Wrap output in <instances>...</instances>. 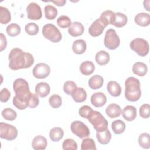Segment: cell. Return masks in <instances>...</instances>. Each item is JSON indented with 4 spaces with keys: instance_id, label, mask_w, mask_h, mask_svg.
<instances>
[{
    "instance_id": "1",
    "label": "cell",
    "mask_w": 150,
    "mask_h": 150,
    "mask_svg": "<svg viewBox=\"0 0 150 150\" xmlns=\"http://www.w3.org/2000/svg\"><path fill=\"white\" fill-rule=\"evenodd\" d=\"M13 90L15 93L12 100L13 105L19 110L26 109L32 94L28 81L22 78L16 79L13 84Z\"/></svg>"
},
{
    "instance_id": "2",
    "label": "cell",
    "mask_w": 150,
    "mask_h": 150,
    "mask_svg": "<svg viewBox=\"0 0 150 150\" xmlns=\"http://www.w3.org/2000/svg\"><path fill=\"white\" fill-rule=\"evenodd\" d=\"M9 60V67L13 70L30 67L34 63L33 56L19 48H13L11 50Z\"/></svg>"
},
{
    "instance_id": "3",
    "label": "cell",
    "mask_w": 150,
    "mask_h": 150,
    "mask_svg": "<svg viewBox=\"0 0 150 150\" xmlns=\"http://www.w3.org/2000/svg\"><path fill=\"white\" fill-rule=\"evenodd\" d=\"M141 96L140 82L134 77H129L125 81V97L129 101H138Z\"/></svg>"
},
{
    "instance_id": "4",
    "label": "cell",
    "mask_w": 150,
    "mask_h": 150,
    "mask_svg": "<svg viewBox=\"0 0 150 150\" xmlns=\"http://www.w3.org/2000/svg\"><path fill=\"white\" fill-rule=\"evenodd\" d=\"M98 132L107 129L108 121L98 111L93 110L87 118Z\"/></svg>"
},
{
    "instance_id": "5",
    "label": "cell",
    "mask_w": 150,
    "mask_h": 150,
    "mask_svg": "<svg viewBox=\"0 0 150 150\" xmlns=\"http://www.w3.org/2000/svg\"><path fill=\"white\" fill-rule=\"evenodd\" d=\"M42 34L43 36L53 43L59 42L62 38V33L59 29L51 23L46 24L42 28Z\"/></svg>"
},
{
    "instance_id": "6",
    "label": "cell",
    "mask_w": 150,
    "mask_h": 150,
    "mask_svg": "<svg viewBox=\"0 0 150 150\" xmlns=\"http://www.w3.org/2000/svg\"><path fill=\"white\" fill-rule=\"evenodd\" d=\"M129 46L139 56L144 57L149 53V44L144 39L138 38L133 39L130 42Z\"/></svg>"
},
{
    "instance_id": "7",
    "label": "cell",
    "mask_w": 150,
    "mask_h": 150,
    "mask_svg": "<svg viewBox=\"0 0 150 150\" xmlns=\"http://www.w3.org/2000/svg\"><path fill=\"white\" fill-rule=\"evenodd\" d=\"M104 44L105 47L110 50L116 49L120 44V39L116 32L113 29H108L105 34Z\"/></svg>"
},
{
    "instance_id": "8",
    "label": "cell",
    "mask_w": 150,
    "mask_h": 150,
    "mask_svg": "<svg viewBox=\"0 0 150 150\" xmlns=\"http://www.w3.org/2000/svg\"><path fill=\"white\" fill-rule=\"evenodd\" d=\"M18 133L15 127L7 123H0V137L1 138L8 141L14 140L17 137Z\"/></svg>"
},
{
    "instance_id": "9",
    "label": "cell",
    "mask_w": 150,
    "mask_h": 150,
    "mask_svg": "<svg viewBox=\"0 0 150 150\" xmlns=\"http://www.w3.org/2000/svg\"><path fill=\"white\" fill-rule=\"evenodd\" d=\"M71 132L81 139L87 138L90 135L88 127L81 121H74L70 125Z\"/></svg>"
},
{
    "instance_id": "10",
    "label": "cell",
    "mask_w": 150,
    "mask_h": 150,
    "mask_svg": "<svg viewBox=\"0 0 150 150\" xmlns=\"http://www.w3.org/2000/svg\"><path fill=\"white\" fill-rule=\"evenodd\" d=\"M50 73L49 66L44 63H40L34 67L32 70V74L35 77L38 79H45L47 77Z\"/></svg>"
},
{
    "instance_id": "11",
    "label": "cell",
    "mask_w": 150,
    "mask_h": 150,
    "mask_svg": "<svg viewBox=\"0 0 150 150\" xmlns=\"http://www.w3.org/2000/svg\"><path fill=\"white\" fill-rule=\"evenodd\" d=\"M27 17L31 20H39L42 17L40 6L36 2H30L26 7Z\"/></svg>"
},
{
    "instance_id": "12",
    "label": "cell",
    "mask_w": 150,
    "mask_h": 150,
    "mask_svg": "<svg viewBox=\"0 0 150 150\" xmlns=\"http://www.w3.org/2000/svg\"><path fill=\"white\" fill-rule=\"evenodd\" d=\"M107 25L103 22L100 18L94 21L88 29L89 34L93 37H97L102 34L104 28Z\"/></svg>"
},
{
    "instance_id": "13",
    "label": "cell",
    "mask_w": 150,
    "mask_h": 150,
    "mask_svg": "<svg viewBox=\"0 0 150 150\" xmlns=\"http://www.w3.org/2000/svg\"><path fill=\"white\" fill-rule=\"evenodd\" d=\"M91 103L96 107H101L107 102L106 96L101 92H97L92 94L90 98Z\"/></svg>"
},
{
    "instance_id": "14",
    "label": "cell",
    "mask_w": 150,
    "mask_h": 150,
    "mask_svg": "<svg viewBox=\"0 0 150 150\" xmlns=\"http://www.w3.org/2000/svg\"><path fill=\"white\" fill-rule=\"evenodd\" d=\"M84 31V26L79 22H74L68 28V32L73 37H77L83 35Z\"/></svg>"
},
{
    "instance_id": "15",
    "label": "cell",
    "mask_w": 150,
    "mask_h": 150,
    "mask_svg": "<svg viewBox=\"0 0 150 150\" xmlns=\"http://www.w3.org/2000/svg\"><path fill=\"white\" fill-rule=\"evenodd\" d=\"M47 145V139L42 135L36 136L32 141V147L35 150H44L46 149Z\"/></svg>"
},
{
    "instance_id": "16",
    "label": "cell",
    "mask_w": 150,
    "mask_h": 150,
    "mask_svg": "<svg viewBox=\"0 0 150 150\" xmlns=\"http://www.w3.org/2000/svg\"><path fill=\"white\" fill-rule=\"evenodd\" d=\"M121 112L123 118L128 121H133L137 116V109L132 105L125 106Z\"/></svg>"
},
{
    "instance_id": "17",
    "label": "cell",
    "mask_w": 150,
    "mask_h": 150,
    "mask_svg": "<svg viewBox=\"0 0 150 150\" xmlns=\"http://www.w3.org/2000/svg\"><path fill=\"white\" fill-rule=\"evenodd\" d=\"M50 87L48 83L45 82H40L35 87V93L40 97H46L50 93Z\"/></svg>"
},
{
    "instance_id": "18",
    "label": "cell",
    "mask_w": 150,
    "mask_h": 150,
    "mask_svg": "<svg viewBox=\"0 0 150 150\" xmlns=\"http://www.w3.org/2000/svg\"><path fill=\"white\" fill-rule=\"evenodd\" d=\"M121 107L117 104H111L105 109L107 115L111 118L118 117L121 115Z\"/></svg>"
},
{
    "instance_id": "19",
    "label": "cell",
    "mask_w": 150,
    "mask_h": 150,
    "mask_svg": "<svg viewBox=\"0 0 150 150\" xmlns=\"http://www.w3.org/2000/svg\"><path fill=\"white\" fill-rule=\"evenodd\" d=\"M108 93L113 97H118L121 93V87L118 83L115 81H110L107 85Z\"/></svg>"
},
{
    "instance_id": "20",
    "label": "cell",
    "mask_w": 150,
    "mask_h": 150,
    "mask_svg": "<svg viewBox=\"0 0 150 150\" xmlns=\"http://www.w3.org/2000/svg\"><path fill=\"white\" fill-rule=\"evenodd\" d=\"M136 24L140 26H147L150 23V15L145 12H141L136 15L134 18Z\"/></svg>"
},
{
    "instance_id": "21",
    "label": "cell",
    "mask_w": 150,
    "mask_h": 150,
    "mask_svg": "<svg viewBox=\"0 0 150 150\" xmlns=\"http://www.w3.org/2000/svg\"><path fill=\"white\" fill-rule=\"evenodd\" d=\"M132 70L134 74L140 77H143L148 71V67L144 63L138 62L133 64Z\"/></svg>"
},
{
    "instance_id": "22",
    "label": "cell",
    "mask_w": 150,
    "mask_h": 150,
    "mask_svg": "<svg viewBox=\"0 0 150 150\" xmlns=\"http://www.w3.org/2000/svg\"><path fill=\"white\" fill-rule=\"evenodd\" d=\"M87 45L83 39H77L75 40L72 45V50L75 54H81L86 50Z\"/></svg>"
},
{
    "instance_id": "23",
    "label": "cell",
    "mask_w": 150,
    "mask_h": 150,
    "mask_svg": "<svg viewBox=\"0 0 150 150\" xmlns=\"http://www.w3.org/2000/svg\"><path fill=\"white\" fill-rule=\"evenodd\" d=\"M103 83L104 79L103 77L98 74L93 76L88 80V86L93 90H97L101 88Z\"/></svg>"
},
{
    "instance_id": "24",
    "label": "cell",
    "mask_w": 150,
    "mask_h": 150,
    "mask_svg": "<svg viewBox=\"0 0 150 150\" xmlns=\"http://www.w3.org/2000/svg\"><path fill=\"white\" fill-rule=\"evenodd\" d=\"M96 138L98 141L102 145L108 144L111 139V134L108 129L96 133Z\"/></svg>"
},
{
    "instance_id": "25",
    "label": "cell",
    "mask_w": 150,
    "mask_h": 150,
    "mask_svg": "<svg viewBox=\"0 0 150 150\" xmlns=\"http://www.w3.org/2000/svg\"><path fill=\"white\" fill-rule=\"evenodd\" d=\"M94 70L95 66L91 61H84L80 66V72L85 76L90 75L94 71Z\"/></svg>"
},
{
    "instance_id": "26",
    "label": "cell",
    "mask_w": 150,
    "mask_h": 150,
    "mask_svg": "<svg viewBox=\"0 0 150 150\" xmlns=\"http://www.w3.org/2000/svg\"><path fill=\"white\" fill-rule=\"evenodd\" d=\"M95 60L98 64L100 66L105 65L110 61V54L104 50H100L96 54Z\"/></svg>"
},
{
    "instance_id": "27",
    "label": "cell",
    "mask_w": 150,
    "mask_h": 150,
    "mask_svg": "<svg viewBox=\"0 0 150 150\" xmlns=\"http://www.w3.org/2000/svg\"><path fill=\"white\" fill-rule=\"evenodd\" d=\"M72 98L75 102H84L87 98V93L82 87H77L75 91L71 94Z\"/></svg>"
},
{
    "instance_id": "28",
    "label": "cell",
    "mask_w": 150,
    "mask_h": 150,
    "mask_svg": "<svg viewBox=\"0 0 150 150\" xmlns=\"http://www.w3.org/2000/svg\"><path fill=\"white\" fill-rule=\"evenodd\" d=\"M128 22L127 16L121 12L115 13V18L112 25L117 28H122Z\"/></svg>"
},
{
    "instance_id": "29",
    "label": "cell",
    "mask_w": 150,
    "mask_h": 150,
    "mask_svg": "<svg viewBox=\"0 0 150 150\" xmlns=\"http://www.w3.org/2000/svg\"><path fill=\"white\" fill-rule=\"evenodd\" d=\"M99 18L107 25H112L115 18V13L111 10H106L101 14Z\"/></svg>"
},
{
    "instance_id": "30",
    "label": "cell",
    "mask_w": 150,
    "mask_h": 150,
    "mask_svg": "<svg viewBox=\"0 0 150 150\" xmlns=\"http://www.w3.org/2000/svg\"><path fill=\"white\" fill-rule=\"evenodd\" d=\"M63 130L60 127H54L50 129L49 132V137L53 142L60 141L63 137Z\"/></svg>"
},
{
    "instance_id": "31",
    "label": "cell",
    "mask_w": 150,
    "mask_h": 150,
    "mask_svg": "<svg viewBox=\"0 0 150 150\" xmlns=\"http://www.w3.org/2000/svg\"><path fill=\"white\" fill-rule=\"evenodd\" d=\"M111 128L115 134H121L123 133L125 129V124L121 120H117L112 121Z\"/></svg>"
},
{
    "instance_id": "32",
    "label": "cell",
    "mask_w": 150,
    "mask_h": 150,
    "mask_svg": "<svg viewBox=\"0 0 150 150\" xmlns=\"http://www.w3.org/2000/svg\"><path fill=\"white\" fill-rule=\"evenodd\" d=\"M11 20V12L5 7L0 6V22L2 25L8 23Z\"/></svg>"
},
{
    "instance_id": "33",
    "label": "cell",
    "mask_w": 150,
    "mask_h": 150,
    "mask_svg": "<svg viewBox=\"0 0 150 150\" xmlns=\"http://www.w3.org/2000/svg\"><path fill=\"white\" fill-rule=\"evenodd\" d=\"M45 18L49 20H53L55 19L57 15V10L53 5H47L44 8Z\"/></svg>"
},
{
    "instance_id": "34",
    "label": "cell",
    "mask_w": 150,
    "mask_h": 150,
    "mask_svg": "<svg viewBox=\"0 0 150 150\" xmlns=\"http://www.w3.org/2000/svg\"><path fill=\"white\" fill-rule=\"evenodd\" d=\"M6 31L9 36H16L21 32V27L16 23H11L6 27Z\"/></svg>"
},
{
    "instance_id": "35",
    "label": "cell",
    "mask_w": 150,
    "mask_h": 150,
    "mask_svg": "<svg viewBox=\"0 0 150 150\" xmlns=\"http://www.w3.org/2000/svg\"><path fill=\"white\" fill-rule=\"evenodd\" d=\"M138 143L141 147L144 149H149L150 148L149 134L148 133L140 134L138 137Z\"/></svg>"
},
{
    "instance_id": "36",
    "label": "cell",
    "mask_w": 150,
    "mask_h": 150,
    "mask_svg": "<svg viewBox=\"0 0 150 150\" xmlns=\"http://www.w3.org/2000/svg\"><path fill=\"white\" fill-rule=\"evenodd\" d=\"M81 150H96V146L94 141L92 138H87L82 141L81 144Z\"/></svg>"
},
{
    "instance_id": "37",
    "label": "cell",
    "mask_w": 150,
    "mask_h": 150,
    "mask_svg": "<svg viewBox=\"0 0 150 150\" xmlns=\"http://www.w3.org/2000/svg\"><path fill=\"white\" fill-rule=\"evenodd\" d=\"M2 116L5 120L8 121H13L16 119L17 114L13 109L11 108H6L2 111Z\"/></svg>"
},
{
    "instance_id": "38",
    "label": "cell",
    "mask_w": 150,
    "mask_h": 150,
    "mask_svg": "<svg viewBox=\"0 0 150 150\" xmlns=\"http://www.w3.org/2000/svg\"><path fill=\"white\" fill-rule=\"evenodd\" d=\"M71 23V19L66 15H61L57 19V24L61 28H69Z\"/></svg>"
},
{
    "instance_id": "39",
    "label": "cell",
    "mask_w": 150,
    "mask_h": 150,
    "mask_svg": "<svg viewBox=\"0 0 150 150\" xmlns=\"http://www.w3.org/2000/svg\"><path fill=\"white\" fill-rule=\"evenodd\" d=\"M77 88L76 84L70 80L66 81L63 85V91L67 95H71Z\"/></svg>"
},
{
    "instance_id": "40",
    "label": "cell",
    "mask_w": 150,
    "mask_h": 150,
    "mask_svg": "<svg viewBox=\"0 0 150 150\" xmlns=\"http://www.w3.org/2000/svg\"><path fill=\"white\" fill-rule=\"evenodd\" d=\"M62 148L64 150H77V144L74 139L67 138L63 142Z\"/></svg>"
},
{
    "instance_id": "41",
    "label": "cell",
    "mask_w": 150,
    "mask_h": 150,
    "mask_svg": "<svg viewBox=\"0 0 150 150\" xmlns=\"http://www.w3.org/2000/svg\"><path fill=\"white\" fill-rule=\"evenodd\" d=\"M49 103L52 108H58L62 105V98L58 94H53L49 98Z\"/></svg>"
},
{
    "instance_id": "42",
    "label": "cell",
    "mask_w": 150,
    "mask_h": 150,
    "mask_svg": "<svg viewBox=\"0 0 150 150\" xmlns=\"http://www.w3.org/2000/svg\"><path fill=\"white\" fill-rule=\"evenodd\" d=\"M26 32L31 36H34L38 34L39 32V26L33 22H30L26 25L25 27Z\"/></svg>"
},
{
    "instance_id": "43",
    "label": "cell",
    "mask_w": 150,
    "mask_h": 150,
    "mask_svg": "<svg viewBox=\"0 0 150 150\" xmlns=\"http://www.w3.org/2000/svg\"><path fill=\"white\" fill-rule=\"evenodd\" d=\"M139 112L142 118H148L150 116V105L148 104H142L139 108Z\"/></svg>"
},
{
    "instance_id": "44",
    "label": "cell",
    "mask_w": 150,
    "mask_h": 150,
    "mask_svg": "<svg viewBox=\"0 0 150 150\" xmlns=\"http://www.w3.org/2000/svg\"><path fill=\"white\" fill-rule=\"evenodd\" d=\"M93 110L88 105L81 106L79 110V114L82 118H87L89 114Z\"/></svg>"
},
{
    "instance_id": "45",
    "label": "cell",
    "mask_w": 150,
    "mask_h": 150,
    "mask_svg": "<svg viewBox=\"0 0 150 150\" xmlns=\"http://www.w3.org/2000/svg\"><path fill=\"white\" fill-rule=\"evenodd\" d=\"M39 103V100L38 98V96L36 94L32 93L31 96L29 100L28 107L32 108H34L36 107Z\"/></svg>"
},
{
    "instance_id": "46",
    "label": "cell",
    "mask_w": 150,
    "mask_h": 150,
    "mask_svg": "<svg viewBox=\"0 0 150 150\" xmlns=\"http://www.w3.org/2000/svg\"><path fill=\"white\" fill-rule=\"evenodd\" d=\"M11 97L10 91L6 88H4L0 91V100L2 103L7 102Z\"/></svg>"
},
{
    "instance_id": "47",
    "label": "cell",
    "mask_w": 150,
    "mask_h": 150,
    "mask_svg": "<svg viewBox=\"0 0 150 150\" xmlns=\"http://www.w3.org/2000/svg\"><path fill=\"white\" fill-rule=\"evenodd\" d=\"M7 45V40L5 35L1 33V52H2L6 47Z\"/></svg>"
},
{
    "instance_id": "48",
    "label": "cell",
    "mask_w": 150,
    "mask_h": 150,
    "mask_svg": "<svg viewBox=\"0 0 150 150\" xmlns=\"http://www.w3.org/2000/svg\"><path fill=\"white\" fill-rule=\"evenodd\" d=\"M50 2L54 3L56 5H57L58 6H63L66 4V0H58V1H52Z\"/></svg>"
},
{
    "instance_id": "49",
    "label": "cell",
    "mask_w": 150,
    "mask_h": 150,
    "mask_svg": "<svg viewBox=\"0 0 150 150\" xmlns=\"http://www.w3.org/2000/svg\"><path fill=\"white\" fill-rule=\"evenodd\" d=\"M149 1L148 2V4H146V1H144V2H143V4H144V8L146 9V11H150V9H149Z\"/></svg>"
}]
</instances>
